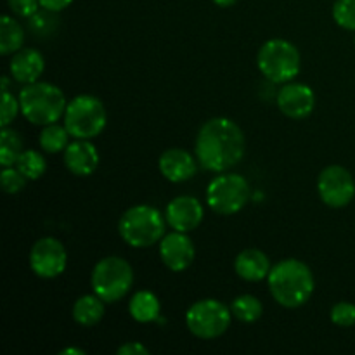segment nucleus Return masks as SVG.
I'll use <instances>...</instances> for the list:
<instances>
[{
    "label": "nucleus",
    "instance_id": "obj_1",
    "mask_svg": "<svg viewBox=\"0 0 355 355\" xmlns=\"http://www.w3.org/2000/svg\"><path fill=\"white\" fill-rule=\"evenodd\" d=\"M194 149L205 170L222 173L238 165L245 156V134L229 118H211L198 132Z\"/></svg>",
    "mask_w": 355,
    "mask_h": 355
},
{
    "label": "nucleus",
    "instance_id": "obj_34",
    "mask_svg": "<svg viewBox=\"0 0 355 355\" xmlns=\"http://www.w3.org/2000/svg\"><path fill=\"white\" fill-rule=\"evenodd\" d=\"M214 3L218 7H231L234 6L236 0H214Z\"/></svg>",
    "mask_w": 355,
    "mask_h": 355
},
{
    "label": "nucleus",
    "instance_id": "obj_19",
    "mask_svg": "<svg viewBox=\"0 0 355 355\" xmlns=\"http://www.w3.org/2000/svg\"><path fill=\"white\" fill-rule=\"evenodd\" d=\"M159 311H162V305H159L158 297L148 290L135 293L128 304V312H130L132 319L142 322V324L155 322L159 318Z\"/></svg>",
    "mask_w": 355,
    "mask_h": 355
},
{
    "label": "nucleus",
    "instance_id": "obj_30",
    "mask_svg": "<svg viewBox=\"0 0 355 355\" xmlns=\"http://www.w3.org/2000/svg\"><path fill=\"white\" fill-rule=\"evenodd\" d=\"M9 9L19 17H31L40 10V0H7Z\"/></svg>",
    "mask_w": 355,
    "mask_h": 355
},
{
    "label": "nucleus",
    "instance_id": "obj_2",
    "mask_svg": "<svg viewBox=\"0 0 355 355\" xmlns=\"http://www.w3.org/2000/svg\"><path fill=\"white\" fill-rule=\"evenodd\" d=\"M269 290L274 300L286 309L307 304L314 293V274L311 267L297 259H284L270 269Z\"/></svg>",
    "mask_w": 355,
    "mask_h": 355
},
{
    "label": "nucleus",
    "instance_id": "obj_32",
    "mask_svg": "<svg viewBox=\"0 0 355 355\" xmlns=\"http://www.w3.org/2000/svg\"><path fill=\"white\" fill-rule=\"evenodd\" d=\"M73 0H40L42 9L51 10V12H61L66 7L71 6Z\"/></svg>",
    "mask_w": 355,
    "mask_h": 355
},
{
    "label": "nucleus",
    "instance_id": "obj_23",
    "mask_svg": "<svg viewBox=\"0 0 355 355\" xmlns=\"http://www.w3.org/2000/svg\"><path fill=\"white\" fill-rule=\"evenodd\" d=\"M23 151V139L19 137V134L10 130L9 127H3L0 132V165L16 166L17 158Z\"/></svg>",
    "mask_w": 355,
    "mask_h": 355
},
{
    "label": "nucleus",
    "instance_id": "obj_12",
    "mask_svg": "<svg viewBox=\"0 0 355 355\" xmlns=\"http://www.w3.org/2000/svg\"><path fill=\"white\" fill-rule=\"evenodd\" d=\"M194 255H196V250H194L193 239L187 236V232H168L159 241L162 262L172 272H182V270L189 269L191 263L194 262Z\"/></svg>",
    "mask_w": 355,
    "mask_h": 355
},
{
    "label": "nucleus",
    "instance_id": "obj_6",
    "mask_svg": "<svg viewBox=\"0 0 355 355\" xmlns=\"http://www.w3.org/2000/svg\"><path fill=\"white\" fill-rule=\"evenodd\" d=\"M107 113L103 101L90 94L71 99L64 111V127L75 139H94L106 128Z\"/></svg>",
    "mask_w": 355,
    "mask_h": 355
},
{
    "label": "nucleus",
    "instance_id": "obj_11",
    "mask_svg": "<svg viewBox=\"0 0 355 355\" xmlns=\"http://www.w3.org/2000/svg\"><path fill=\"white\" fill-rule=\"evenodd\" d=\"M66 266H68V253L59 239L42 238L31 246L30 267L35 276L42 279H54L64 272Z\"/></svg>",
    "mask_w": 355,
    "mask_h": 355
},
{
    "label": "nucleus",
    "instance_id": "obj_5",
    "mask_svg": "<svg viewBox=\"0 0 355 355\" xmlns=\"http://www.w3.org/2000/svg\"><path fill=\"white\" fill-rule=\"evenodd\" d=\"M257 64L260 73L272 83H288L300 73L302 58L291 42L272 38L260 47Z\"/></svg>",
    "mask_w": 355,
    "mask_h": 355
},
{
    "label": "nucleus",
    "instance_id": "obj_22",
    "mask_svg": "<svg viewBox=\"0 0 355 355\" xmlns=\"http://www.w3.org/2000/svg\"><path fill=\"white\" fill-rule=\"evenodd\" d=\"M69 137H71V134L64 125L51 123L42 128L38 142L45 153H64V149L69 144Z\"/></svg>",
    "mask_w": 355,
    "mask_h": 355
},
{
    "label": "nucleus",
    "instance_id": "obj_36",
    "mask_svg": "<svg viewBox=\"0 0 355 355\" xmlns=\"http://www.w3.org/2000/svg\"><path fill=\"white\" fill-rule=\"evenodd\" d=\"M354 44H355V38H354Z\"/></svg>",
    "mask_w": 355,
    "mask_h": 355
},
{
    "label": "nucleus",
    "instance_id": "obj_3",
    "mask_svg": "<svg viewBox=\"0 0 355 355\" xmlns=\"http://www.w3.org/2000/svg\"><path fill=\"white\" fill-rule=\"evenodd\" d=\"M21 113L30 123L45 125L58 123L59 118H64L66 103L64 92L59 87L47 82L28 83L19 92Z\"/></svg>",
    "mask_w": 355,
    "mask_h": 355
},
{
    "label": "nucleus",
    "instance_id": "obj_35",
    "mask_svg": "<svg viewBox=\"0 0 355 355\" xmlns=\"http://www.w3.org/2000/svg\"><path fill=\"white\" fill-rule=\"evenodd\" d=\"M9 76H2V90H9Z\"/></svg>",
    "mask_w": 355,
    "mask_h": 355
},
{
    "label": "nucleus",
    "instance_id": "obj_7",
    "mask_svg": "<svg viewBox=\"0 0 355 355\" xmlns=\"http://www.w3.org/2000/svg\"><path fill=\"white\" fill-rule=\"evenodd\" d=\"M90 283L97 297L113 304L130 291L134 284V269L121 257H106L96 263Z\"/></svg>",
    "mask_w": 355,
    "mask_h": 355
},
{
    "label": "nucleus",
    "instance_id": "obj_29",
    "mask_svg": "<svg viewBox=\"0 0 355 355\" xmlns=\"http://www.w3.org/2000/svg\"><path fill=\"white\" fill-rule=\"evenodd\" d=\"M19 111H21L19 99H16L9 90H2V120H0L2 128L9 127V125L16 120Z\"/></svg>",
    "mask_w": 355,
    "mask_h": 355
},
{
    "label": "nucleus",
    "instance_id": "obj_16",
    "mask_svg": "<svg viewBox=\"0 0 355 355\" xmlns=\"http://www.w3.org/2000/svg\"><path fill=\"white\" fill-rule=\"evenodd\" d=\"M64 165L73 175L89 177L99 165V153L89 139H76L64 149Z\"/></svg>",
    "mask_w": 355,
    "mask_h": 355
},
{
    "label": "nucleus",
    "instance_id": "obj_10",
    "mask_svg": "<svg viewBox=\"0 0 355 355\" xmlns=\"http://www.w3.org/2000/svg\"><path fill=\"white\" fill-rule=\"evenodd\" d=\"M318 191L326 207L343 208L354 200L355 180L345 166H326L318 179Z\"/></svg>",
    "mask_w": 355,
    "mask_h": 355
},
{
    "label": "nucleus",
    "instance_id": "obj_14",
    "mask_svg": "<svg viewBox=\"0 0 355 355\" xmlns=\"http://www.w3.org/2000/svg\"><path fill=\"white\" fill-rule=\"evenodd\" d=\"M205 217L203 205L193 196H177L168 203L165 211L166 224L179 232H191Z\"/></svg>",
    "mask_w": 355,
    "mask_h": 355
},
{
    "label": "nucleus",
    "instance_id": "obj_20",
    "mask_svg": "<svg viewBox=\"0 0 355 355\" xmlns=\"http://www.w3.org/2000/svg\"><path fill=\"white\" fill-rule=\"evenodd\" d=\"M104 318V300L94 295L80 297L73 305V319L83 328H92Z\"/></svg>",
    "mask_w": 355,
    "mask_h": 355
},
{
    "label": "nucleus",
    "instance_id": "obj_9",
    "mask_svg": "<svg viewBox=\"0 0 355 355\" xmlns=\"http://www.w3.org/2000/svg\"><path fill=\"white\" fill-rule=\"evenodd\" d=\"M232 321L231 309L215 298H205L191 305L186 314L187 329L196 338L214 340L224 335Z\"/></svg>",
    "mask_w": 355,
    "mask_h": 355
},
{
    "label": "nucleus",
    "instance_id": "obj_25",
    "mask_svg": "<svg viewBox=\"0 0 355 355\" xmlns=\"http://www.w3.org/2000/svg\"><path fill=\"white\" fill-rule=\"evenodd\" d=\"M16 166L28 180H37L47 170V162L42 156V153L35 151V149H26V151H23L19 155Z\"/></svg>",
    "mask_w": 355,
    "mask_h": 355
},
{
    "label": "nucleus",
    "instance_id": "obj_13",
    "mask_svg": "<svg viewBox=\"0 0 355 355\" xmlns=\"http://www.w3.org/2000/svg\"><path fill=\"white\" fill-rule=\"evenodd\" d=\"M277 107L291 120L307 118L315 107V94L305 83L288 82L277 92Z\"/></svg>",
    "mask_w": 355,
    "mask_h": 355
},
{
    "label": "nucleus",
    "instance_id": "obj_24",
    "mask_svg": "<svg viewBox=\"0 0 355 355\" xmlns=\"http://www.w3.org/2000/svg\"><path fill=\"white\" fill-rule=\"evenodd\" d=\"M231 312L238 321L246 322H255L262 318L263 314V305L253 295H241V297L234 298L231 304Z\"/></svg>",
    "mask_w": 355,
    "mask_h": 355
},
{
    "label": "nucleus",
    "instance_id": "obj_31",
    "mask_svg": "<svg viewBox=\"0 0 355 355\" xmlns=\"http://www.w3.org/2000/svg\"><path fill=\"white\" fill-rule=\"evenodd\" d=\"M139 354H142V355L149 354V350L139 342H128L118 349V355H139Z\"/></svg>",
    "mask_w": 355,
    "mask_h": 355
},
{
    "label": "nucleus",
    "instance_id": "obj_26",
    "mask_svg": "<svg viewBox=\"0 0 355 355\" xmlns=\"http://www.w3.org/2000/svg\"><path fill=\"white\" fill-rule=\"evenodd\" d=\"M333 19L338 26L355 31V0H336L333 6Z\"/></svg>",
    "mask_w": 355,
    "mask_h": 355
},
{
    "label": "nucleus",
    "instance_id": "obj_28",
    "mask_svg": "<svg viewBox=\"0 0 355 355\" xmlns=\"http://www.w3.org/2000/svg\"><path fill=\"white\" fill-rule=\"evenodd\" d=\"M333 324L340 328H350L355 324V305L350 302H338L331 309Z\"/></svg>",
    "mask_w": 355,
    "mask_h": 355
},
{
    "label": "nucleus",
    "instance_id": "obj_17",
    "mask_svg": "<svg viewBox=\"0 0 355 355\" xmlns=\"http://www.w3.org/2000/svg\"><path fill=\"white\" fill-rule=\"evenodd\" d=\"M44 69V55L37 49H21L16 54H12V59H10L9 64V71L12 75V78L16 82L24 83V85L38 82Z\"/></svg>",
    "mask_w": 355,
    "mask_h": 355
},
{
    "label": "nucleus",
    "instance_id": "obj_18",
    "mask_svg": "<svg viewBox=\"0 0 355 355\" xmlns=\"http://www.w3.org/2000/svg\"><path fill=\"white\" fill-rule=\"evenodd\" d=\"M234 269L241 279L248 281V283H259V281H263L269 276L272 267H270L266 253L257 248H248L243 250L236 257Z\"/></svg>",
    "mask_w": 355,
    "mask_h": 355
},
{
    "label": "nucleus",
    "instance_id": "obj_27",
    "mask_svg": "<svg viewBox=\"0 0 355 355\" xmlns=\"http://www.w3.org/2000/svg\"><path fill=\"white\" fill-rule=\"evenodd\" d=\"M26 177L17 170V166H3L2 173H0V182H2V189L7 194H17L24 189L26 186Z\"/></svg>",
    "mask_w": 355,
    "mask_h": 355
},
{
    "label": "nucleus",
    "instance_id": "obj_15",
    "mask_svg": "<svg viewBox=\"0 0 355 355\" xmlns=\"http://www.w3.org/2000/svg\"><path fill=\"white\" fill-rule=\"evenodd\" d=\"M196 162L194 156L189 151L180 148L166 149L162 156H159V172L166 180L173 184L187 182L196 175Z\"/></svg>",
    "mask_w": 355,
    "mask_h": 355
},
{
    "label": "nucleus",
    "instance_id": "obj_8",
    "mask_svg": "<svg viewBox=\"0 0 355 355\" xmlns=\"http://www.w3.org/2000/svg\"><path fill=\"white\" fill-rule=\"evenodd\" d=\"M250 182L238 173L217 175L207 187V203L215 214L234 215L250 201Z\"/></svg>",
    "mask_w": 355,
    "mask_h": 355
},
{
    "label": "nucleus",
    "instance_id": "obj_33",
    "mask_svg": "<svg viewBox=\"0 0 355 355\" xmlns=\"http://www.w3.org/2000/svg\"><path fill=\"white\" fill-rule=\"evenodd\" d=\"M61 355H85V350L82 349H64Z\"/></svg>",
    "mask_w": 355,
    "mask_h": 355
},
{
    "label": "nucleus",
    "instance_id": "obj_4",
    "mask_svg": "<svg viewBox=\"0 0 355 355\" xmlns=\"http://www.w3.org/2000/svg\"><path fill=\"white\" fill-rule=\"evenodd\" d=\"M165 227L166 218L149 205L128 208L118 222L121 239L132 248H149L156 245L165 236Z\"/></svg>",
    "mask_w": 355,
    "mask_h": 355
},
{
    "label": "nucleus",
    "instance_id": "obj_21",
    "mask_svg": "<svg viewBox=\"0 0 355 355\" xmlns=\"http://www.w3.org/2000/svg\"><path fill=\"white\" fill-rule=\"evenodd\" d=\"M24 44V30L14 17L2 16L0 19V54L10 55L21 51Z\"/></svg>",
    "mask_w": 355,
    "mask_h": 355
}]
</instances>
